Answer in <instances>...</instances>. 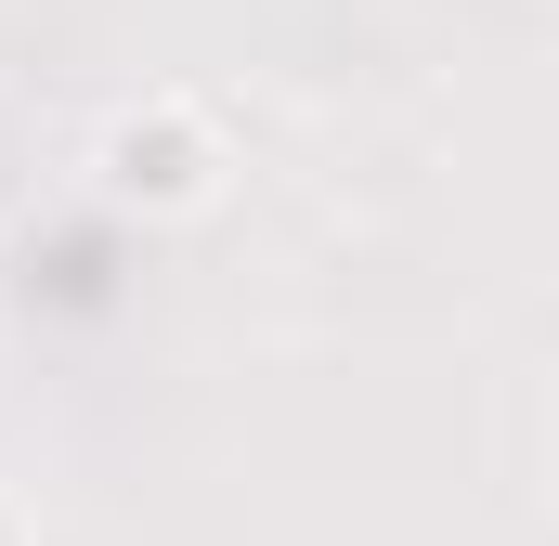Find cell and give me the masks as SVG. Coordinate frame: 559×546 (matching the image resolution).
I'll return each instance as SVG.
<instances>
[{"instance_id": "obj_1", "label": "cell", "mask_w": 559, "mask_h": 546, "mask_svg": "<svg viewBox=\"0 0 559 546\" xmlns=\"http://www.w3.org/2000/svg\"><path fill=\"white\" fill-rule=\"evenodd\" d=\"M105 169H118V195H143V209H182V195H209V131L195 118H118Z\"/></svg>"}, {"instance_id": "obj_2", "label": "cell", "mask_w": 559, "mask_h": 546, "mask_svg": "<svg viewBox=\"0 0 559 546\" xmlns=\"http://www.w3.org/2000/svg\"><path fill=\"white\" fill-rule=\"evenodd\" d=\"M0 546H26V508H13V495H0Z\"/></svg>"}]
</instances>
